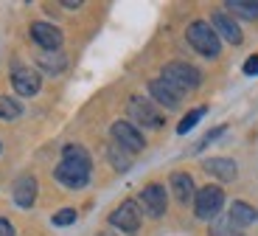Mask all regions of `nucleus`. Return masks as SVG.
I'll return each instance as SVG.
<instances>
[{
    "label": "nucleus",
    "instance_id": "f257e3e1",
    "mask_svg": "<svg viewBox=\"0 0 258 236\" xmlns=\"http://www.w3.org/2000/svg\"><path fill=\"white\" fill-rule=\"evenodd\" d=\"M53 177L68 188H84L90 180V155L76 144H68L62 149V163L53 169Z\"/></svg>",
    "mask_w": 258,
    "mask_h": 236
},
{
    "label": "nucleus",
    "instance_id": "f03ea898",
    "mask_svg": "<svg viewBox=\"0 0 258 236\" xmlns=\"http://www.w3.org/2000/svg\"><path fill=\"white\" fill-rule=\"evenodd\" d=\"M185 37H188V45H191L197 54H202V57H208V59L219 57L222 42H219V37H216V31L211 28V23H205V20H194L191 26H188Z\"/></svg>",
    "mask_w": 258,
    "mask_h": 236
},
{
    "label": "nucleus",
    "instance_id": "7ed1b4c3",
    "mask_svg": "<svg viewBox=\"0 0 258 236\" xmlns=\"http://www.w3.org/2000/svg\"><path fill=\"white\" fill-rule=\"evenodd\" d=\"M222 205H225V192L219 185H202L200 192L194 194V211L200 219H216Z\"/></svg>",
    "mask_w": 258,
    "mask_h": 236
},
{
    "label": "nucleus",
    "instance_id": "20e7f679",
    "mask_svg": "<svg viewBox=\"0 0 258 236\" xmlns=\"http://www.w3.org/2000/svg\"><path fill=\"white\" fill-rule=\"evenodd\" d=\"M163 79L171 82L177 90H191V87H197V84L202 82L200 70L194 68V65H188V62H168L166 68H163Z\"/></svg>",
    "mask_w": 258,
    "mask_h": 236
},
{
    "label": "nucleus",
    "instance_id": "39448f33",
    "mask_svg": "<svg viewBox=\"0 0 258 236\" xmlns=\"http://www.w3.org/2000/svg\"><path fill=\"white\" fill-rule=\"evenodd\" d=\"M129 115H132V121L135 124H143V127H163V115L155 110V104H152V99H141V96H132V102H129Z\"/></svg>",
    "mask_w": 258,
    "mask_h": 236
},
{
    "label": "nucleus",
    "instance_id": "423d86ee",
    "mask_svg": "<svg viewBox=\"0 0 258 236\" xmlns=\"http://www.w3.org/2000/svg\"><path fill=\"white\" fill-rule=\"evenodd\" d=\"M110 222L115 228H121L123 233H135L141 228V211H138V203L135 200H123L115 211L110 214Z\"/></svg>",
    "mask_w": 258,
    "mask_h": 236
},
{
    "label": "nucleus",
    "instance_id": "0eeeda50",
    "mask_svg": "<svg viewBox=\"0 0 258 236\" xmlns=\"http://www.w3.org/2000/svg\"><path fill=\"white\" fill-rule=\"evenodd\" d=\"M112 138H115V144L123 149V152H141V149L146 147L143 135L135 129V124H129V121H115L112 124Z\"/></svg>",
    "mask_w": 258,
    "mask_h": 236
},
{
    "label": "nucleus",
    "instance_id": "6e6552de",
    "mask_svg": "<svg viewBox=\"0 0 258 236\" xmlns=\"http://www.w3.org/2000/svg\"><path fill=\"white\" fill-rule=\"evenodd\" d=\"M149 93H152V99H157V104H163L166 110L180 107V102H182V90H177L174 84L166 82L163 76L149 82Z\"/></svg>",
    "mask_w": 258,
    "mask_h": 236
},
{
    "label": "nucleus",
    "instance_id": "1a4fd4ad",
    "mask_svg": "<svg viewBox=\"0 0 258 236\" xmlns=\"http://www.w3.org/2000/svg\"><path fill=\"white\" fill-rule=\"evenodd\" d=\"M31 39L42 51H59L62 48V31L51 23H34L31 26Z\"/></svg>",
    "mask_w": 258,
    "mask_h": 236
},
{
    "label": "nucleus",
    "instance_id": "9d476101",
    "mask_svg": "<svg viewBox=\"0 0 258 236\" xmlns=\"http://www.w3.org/2000/svg\"><path fill=\"white\" fill-rule=\"evenodd\" d=\"M141 203H143V208L149 211V217H163V214H166V203H168L166 188H163L160 183H149L141 194Z\"/></svg>",
    "mask_w": 258,
    "mask_h": 236
},
{
    "label": "nucleus",
    "instance_id": "9b49d317",
    "mask_svg": "<svg viewBox=\"0 0 258 236\" xmlns=\"http://www.w3.org/2000/svg\"><path fill=\"white\" fill-rule=\"evenodd\" d=\"M12 84H14V90H17L20 96H37L42 79H39L37 70L17 68V70H14V76H12Z\"/></svg>",
    "mask_w": 258,
    "mask_h": 236
},
{
    "label": "nucleus",
    "instance_id": "f8f14e48",
    "mask_svg": "<svg viewBox=\"0 0 258 236\" xmlns=\"http://www.w3.org/2000/svg\"><path fill=\"white\" fill-rule=\"evenodd\" d=\"M211 28L216 31V37H225L227 42H233V45H239L241 42V31H239V26L233 23L230 17H227L225 12H216L211 17Z\"/></svg>",
    "mask_w": 258,
    "mask_h": 236
},
{
    "label": "nucleus",
    "instance_id": "ddd939ff",
    "mask_svg": "<svg viewBox=\"0 0 258 236\" xmlns=\"http://www.w3.org/2000/svg\"><path fill=\"white\" fill-rule=\"evenodd\" d=\"M202 166H205L208 174L225 180V183H227V180H236V174H239V169H236V160H230V158H208Z\"/></svg>",
    "mask_w": 258,
    "mask_h": 236
},
{
    "label": "nucleus",
    "instance_id": "4468645a",
    "mask_svg": "<svg viewBox=\"0 0 258 236\" xmlns=\"http://www.w3.org/2000/svg\"><path fill=\"white\" fill-rule=\"evenodd\" d=\"M34 200H37V180H34L31 174H26V177H20L17 183H14V203H17L20 208H31Z\"/></svg>",
    "mask_w": 258,
    "mask_h": 236
},
{
    "label": "nucleus",
    "instance_id": "2eb2a0df",
    "mask_svg": "<svg viewBox=\"0 0 258 236\" xmlns=\"http://www.w3.org/2000/svg\"><path fill=\"white\" fill-rule=\"evenodd\" d=\"M227 219H230L236 228H247V225H252L258 219V211L252 208L250 203H244V200H236V203L230 205V211H227Z\"/></svg>",
    "mask_w": 258,
    "mask_h": 236
},
{
    "label": "nucleus",
    "instance_id": "dca6fc26",
    "mask_svg": "<svg viewBox=\"0 0 258 236\" xmlns=\"http://www.w3.org/2000/svg\"><path fill=\"white\" fill-rule=\"evenodd\" d=\"M171 188H174V197L180 200L182 205L188 203V200L194 197V180H191V174H185V172H174L171 174Z\"/></svg>",
    "mask_w": 258,
    "mask_h": 236
},
{
    "label": "nucleus",
    "instance_id": "f3484780",
    "mask_svg": "<svg viewBox=\"0 0 258 236\" xmlns=\"http://www.w3.org/2000/svg\"><path fill=\"white\" fill-rule=\"evenodd\" d=\"M39 68L45 73H51V76H56V73H62L68 68V57L59 51H45V54H39Z\"/></svg>",
    "mask_w": 258,
    "mask_h": 236
},
{
    "label": "nucleus",
    "instance_id": "a211bd4d",
    "mask_svg": "<svg viewBox=\"0 0 258 236\" xmlns=\"http://www.w3.org/2000/svg\"><path fill=\"white\" fill-rule=\"evenodd\" d=\"M225 9L230 14L244 17V20H255L258 17V0H227Z\"/></svg>",
    "mask_w": 258,
    "mask_h": 236
},
{
    "label": "nucleus",
    "instance_id": "6ab92c4d",
    "mask_svg": "<svg viewBox=\"0 0 258 236\" xmlns=\"http://www.w3.org/2000/svg\"><path fill=\"white\" fill-rule=\"evenodd\" d=\"M23 115V104L17 99H9V96H0V118L3 121H14Z\"/></svg>",
    "mask_w": 258,
    "mask_h": 236
},
{
    "label": "nucleus",
    "instance_id": "aec40b11",
    "mask_svg": "<svg viewBox=\"0 0 258 236\" xmlns=\"http://www.w3.org/2000/svg\"><path fill=\"white\" fill-rule=\"evenodd\" d=\"M205 113H208L205 107H197V110H191V113H188L185 118H182V121L177 124V132H180V135H185L188 129H194V127H197V121H200V118H202Z\"/></svg>",
    "mask_w": 258,
    "mask_h": 236
},
{
    "label": "nucleus",
    "instance_id": "412c9836",
    "mask_svg": "<svg viewBox=\"0 0 258 236\" xmlns=\"http://www.w3.org/2000/svg\"><path fill=\"white\" fill-rule=\"evenodd\" d=\"M211 236H239V233H236V225L230 219H216L211 225Z\"/></svg>",
    "mask_w": 258,
    "mask_h": 236
},
{
    "label": "nucleus",
    "instance_id": "4be33fe9",
    "mask_svg": "<svg viewBox=\"0 0 258 236\" xmlns=\"http://www.w3.org/2000/svg\"><path fill=\"white\" fill-rule=\"evenodd\" d=\"M76 222V211L73 208H62L59 214H53V225L56 228H64V225H73Z\"/></svg>",
    "mask_w": 258,
    "mask_h": 236
},
{
    "label": "nucleus",
    "instance_id": "5701e85b",
    "mask_svg": "<svg viewBox=\"0 0 258 236\" xmlns=\"http://www.w3.org/2000/svg\"><path fill=\"white\" fill-rule=\"evenodd\" d=\"M110 160L115 163L118 172H126V169H129V158L123 152H118V144H112V147H110Z\"/></svg>",
    "mask_w": 258,
    "mask_h": 236
},
{
    "label": "nucleus",
    "instance_id": "b1692460",
    "mask_svg": "<svg viewBox=\"0 0 258 236\" xmlns=\"http://www.w3.org/2000/svg\"><path fill=\"white\" fill-rule=\"evenodd\" d=\"M244 73H247V76H255V73H258V57H250L244 62Z\"/></svg>",
    "mask_w": 258,
    "mask_h": 236
},
{
    "label": "nucleus",
    "instance_id": "393cba45",
    "mask_svg": "<svg viewBox=\"0 0 258 236\" xmlns=\"http://www.w3.org/2000/svg\"><path fill=\"white\" fill-rule=\"evenodd\" d=\"M222 132H225V127H219V129H211V132H208L205 138H202V144H200V147H208V144H211L213 138H219Z\"/></svg>",
    "mask_w": 258,
    "mask_h": 236
},
{
    "label": "nucleus",
    "instance_id": "a878e982",
    "mask_svg": "<svg viewBox=\"0 0 258 236\" xmlns=\"http://www.w3.org/2000/svg\"><path fill=\"white\" fill-rule=\"evenodd\" d=\"M0 236H14L12 222H9V219H3V217H0Z\"/></svg>",
    "mask_w": 258,
    "mask_h": 236
},
{
    "label": "nucleus",
    "instance_id": "bb28decb",
    "mask_svg": "<svg viewBox=\"0 0 258 236\" xmlns=\"http://www.w3.org/2000/svg\"><path fill=\"white\" fill-rule=\"evenodd\" d=\"M62 6H64V9H79V6H82V3H79V0H64Z\"/></svg>",
    "mask_w": 258,
    "mask_h": 236
},
{
    "label": "nucleus",
    "instance_id": "cd10ccee",
    "mask_svg": "<svg viewBox=\"0 0 258 236\" xmlns=\"http://www.w3.org/2000/svg\"><path fill=\"white\" fill-rule=\"evenodd\" d=\"M96 236H115V233H96Z\"/></svg>",
    "mask_w": 258,
    "mask_h": 236
}]
</instances>
